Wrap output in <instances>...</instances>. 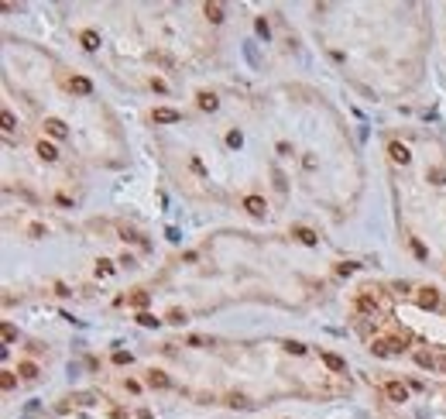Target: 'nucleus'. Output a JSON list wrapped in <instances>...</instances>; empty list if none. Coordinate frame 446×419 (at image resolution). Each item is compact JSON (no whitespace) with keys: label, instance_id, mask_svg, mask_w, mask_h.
Instances as JSON below:
<instances>
[{"label":"nucleus","instance_id":"obj_21","mask_svg":"<svg viewBox=\"0 0 446 419\" xmlns=\"http://www.w3.org/2000/svg\"><path fill=\"white\" fill-rule=\"evenodd\" d=\"M0 337H3V344H14V340H17V330H14L10 323H3V330H0Z\"/></svg>","mask_w":446,"mask_h":419},{"label":"nucleus","instance_id":"obj_28","mask_svg":"<svg viewBox=\"0 0 446 419\" xmlns=\"http://www.w3.org/2000/svg\"><path fill=\"white\" fill-rule=\"evenodd\" d=\"M285 350H289V354H305V344H298V340H289V344H285Z\"/></svg>","mask_w":446,"mask_h":419},{"label":"nucleus","instance_id":"obj_22","mask_svg":"<svg viewBox=\"0 0 446 419\" xmlns=\"http://www.w3.org/2000/svg\"><path fill=\"white\" fill-rule=\"evenodd\" d=\"M138 323H141V327H158L161 320H158V316H151V313H138Z\"/></svg>","mask_w":446,"mask_h":419},{"label":"nucleus","instance_id":"obj_30","mask_svg":"<svg viewBox=\"0 0 446 419\" xmlns=\"http://www.w3.org/2000/svg\"><path fill=\"white\" fill-rule=\"evenodd\" d=\"M168 323H186V313H179V309H172V313H168Z\"/></svg>","mask_w":446,"mask_h":419},{"label":"nucleus","instance_id":"obj_7","mask_svg":"<svg viewBox=\"0 0 446 419\" xmlns=\"http://www.w3.org/2000/svg\"><path fill=\"white\" fill-rule=\"evenodd\" d=\"M388 155H391V162H398V165H409V158H412L402 141H391V144H388Z\"/></svg>","mask_w":446,"mask_h":419},{"label":"nucleus","instance_id":"obj_32","mask_svg":"<svg viewBox=\"0 0 446 419\" xmlns=\"http://www.w3.org/2000/svg\"><path fill=\"white\" fill-rule=\"evenodd\" d=\"M28 230H31V237H45V227H41V223H31Z\"/></svg>","mask_w":446,"mask_h":419},{"label":"nucleus","instance_id":"obj_33","mask_svg":"<svg viewBox=\"0 0 446 419\" xmlns=\"http://www.w3.org/2000/svg\"><path fill=\"white\" fill-rule=\"evenodd\" d=\"M134 419H154V416H151L148 409H141V413H138V416H134Z\"/></svg>","mask_w":446,"mask_h":419},{"label":"nucleus","instance_id":"obj_2","mask_svg":"<svg viewBox=\"0 0 446 419\" xmlns=\"http://www.w3.org/2000/svg\"><path fill=\"white\" fill-rule=\"evenodd\" d=\"M415 302H419V309H436V306H440V289H433V285L419 289Z\"/></svg>","mask_w":446,"mask_h":419},{"label":"nucleus","instance_id":"obj_25","mask_svg":"<svg viewBox=\"0 0 446 419\" xmlns=\"http://www.w3.org/2000/svg\"><path fill=\"white\" fill-rule=\"evenodd\" d=\"M226 144H230V148H240V144H244V134H240V131H230V134H226Z\"/></svg>","mask_w":446,"mask_h":419},{"label":"nucleus","instance_id":"obj_12","mask_svg":"<svg viewBox=\"0 0 446 419\" xmlns=\"http://www.w3.org/2000/svg\"><path fill=\"white\" fill-rule=\"evenodd\" d=\"M323 364H326L330 371H347V361H343L340 354H323Z\"/></svg>","mask_w":446,"mask_h":419},{"label":"nucleus","instance_id":"obj_29","mask_svg":"<svg viewBox=\"0 0 446 419\" xmlns=\"http://www.w3.org/2000/svg\"><path fill=\"white\" fill-rule=\"evenodd\" d=\"M357 265H336V275H354Z\"/></svg>","mask_w":446,"mask_h":419},{"label":"nucleus","instance_id":"obj_14","mask_svg":"<svg viewBox=\"0 0 446 419\" xmlns=\"http://www.w3.org/2000/svg\"><path fill=\"white\" fill-rule=\"evenodd\" d=\"M203 14H206L213 24H220V21H223V7H220V3H203Z\"/></svg>","mask_w":446,"mask_h":419},{"label":"nucleus","instance_id":"obj_13","mask_svg":"<svg viewBox=\"0 0 446 419\" xmlns=\"http://www.w3.org/2000/svg\"><path fill=\"white\" fill-rule=\"evenodd\" d=\"M38 155H41L45 162H55V158H59V151H55V144H48V141H45V138L38 141Z\"/></svg>","mask_w":446,"mask_h":419},{"label":"nucleus","instance_id":"obj_10","mask_svg":"<svg viewBox=\"0 0 446 419\" xmlns=\"http://www.w3.org/2000/svg\"><path fill=\"white\" fill-rule=\"evenodd\" d=\"M148 385H151V388H168V385H172V378H168L165 371H154V368H151V371H148Z\"/></svg>","mask_w":446,"mask_h":419},{"label":"nucleus","instance_id":"obj_31","mask_svg":"<svg viewBox=\"0 0 446 419\" xmlns=\"http://www.w3.org/2000/svg\"><path fill=\"white\" fill-rule=\"evenodd\" d=\"M113 364H131V354H124V350H117V354H113Z\"/></svg>","mask_w":446,"mask_h":419},{"label":"nucleus","instance_id":"obj_20","mask_svg":"<svg viewBox=\"0 0 446 419\" xmlns=\"http://www.w3.org/2000/svg\"><path fill=\"white\" fill-rule=\"evenodd\" d=\"M17 375H21V378H38V368H35L31 361H21V364H17Z\"/></svg>","mask_w":446,"mask_h":419},{"label":"nucleus","instance_id":"obj_6","mask_svg":"<svg viewBox=\"0 0 446 419\" xmlns=\"http://www.w3.org/2000/svg\"><path fill=\"white\" fill-rule=\"evenodd\" d=\"M151 117H154V124H179V121H182V114L172 110V107H158Z\"/></svg>","mask_w":446,"mask_h":419},{"label":"nucleus","instance_id":"obj_5","mask_svg":"<svg viewBox=\"0 0 446 419\" xmlns=\"http://www.w3.org/2000/svg\"><path fill=\"white\" fill-rule=\"evenodd\" d=\"M45 131H48L55 141L69 138V127H66V121H59V117H45Z\"/></svg>","mask_w":446,"mask_h":419},{"label":"nucleus","instance_id":"obj_26","mask_svg":"<svg viewBox=\"0 0 446 419\" xmlns=\"http://www.w3.org/2000/svg\"><path fill=\"white\" fill-rule=\"evenodd\" d=\"M254 28H258V35H261V38H268V35H271V28H268V21H264V17H258V21H254Z\"/></svg>","mask_w":446,"mask_h":419},{"label":"nucleus","instance_id":"obj_15","mask_svg":"<svg viewBox=\"0 0 446 419\" xmlns=\"http://www.w3.org/2000/svg\"><path fill=\"white\" fill-rule=\"evenodd\" d=\"M127 302H131V306H138V309L145 313V306H148V302H151V295H148V292H145V289H138V292H134V295H131Z\"/></svg>","mask_w":446,"mask_h":419},{"label":"nucleus","instance_id":"obj_1","mask_svg":"<svg viewBox=\"0 0 446 419\" xmlns=\"http://www.w3.org/2000/svg\"><path fill=\"white\" fill-rule=\"evenodd\" d=\"M371 350L377 357H395V354H402L405 350V337H381V340H374Z\"/></svg>","mask_w":446,"mask_h":419},{"label":"nucleus","instance_id":"obj_4","mask_svg":"<svg viewBox=\"0 0 446 419\" xmlns=\"http://www.w3.org/2000/svg\"><path fill=\"white\" fill-rule=\"evenodd\" d=\"M244 210H247L254 220H261V216L268 213V203H264L261 196H244Z\"/></svg>","mask_w":446,"mask_h":419},{"label":"nucleus","instance_id":"obj_19","mask_svg":"<svg viewBox=\"0 0 446 419\" xmlns=\"http://www.w3.org/2000/svg\"><path fill=\"white\" fill-rule=\"evenodd\" d=\"M415 364H419V368H436V357H433L429 350H419V354H415Z\"/></svg>","mask_w":446,"mask_h":419},{"label":"nucleus","instance_id":"obj_8","mask_svg":"<svg viewBox=\"0 0 446 419\" xmlns=\"http://www.w3.org/2000/svg\"><path fill=\"white\" fill-rule=\"evenodd\" d=\"M292 237L302 241V244H309V248H316V244H319V234H316V230H309V227H292Z\"/></svg>","mask_w":446,"mask_h":419},{"label":"nucleus","instance_id":"obj_23","mask_svg":"<svg viewBox=\"0 0 446 419\" xmlns=\"http://www.w3.org/2000/svg\"><path fill=\"white\" fill-rule=\"evenodd\" d=\"M110 272H113V261L100 258V261H96V275H110Z\"/></svg>","mask_w":446,"mask_h":419},{"label":"nucleus","instance_id":"obj_17","mask_svg":"<svg viewBox=\"0 0 446 419\" xmlns=\"http://www.w3.org/2000/svg\"><path fill=\"white\" fill-rule=\"evenodd\" d=\"M409 248H412V254H415L419 261H426V258H429V251L422 248V241H419V237H409Z\"/></svg>","mask_w":446,"mask_h":419},{"label":"nucleus","instance_id":"obj_11","mask_svg":"<svg viewBox=\"0 0 446 419\" xmlns=\"http://www.w3.org/2000/svg\"><path fill=\"white\" fill-rule=\"evenodd\" d=\"M79 45H82L86 52H96V48H100V35H96V31H82V35H79Z\"/></svg>","mask_w":446,"mask_h":419},{"label":"nucleus","instance_id":"obj_24","mask_svg":"<svg viewBox=\"0 0 446 419\" xmlns=\"http://www.w3.org/2000/svg\"><path fill=\"white\" fill-rule=\"evenodd\" d=\"M0 388H3V392L14 388V371H3V375H0Z\"/></svg>","mask_w":446,"mask_h":419},{"label":"nucleus","instance_id":"obj_16","mask_svg":"<svg viewBox=\"0 0 446 419\" xmlns=\"http://www.w3.org/2000/svg\"><path fill=\"white\" fill-rule=\"evenodd\" d=\"M196 103H199V110H217V96L213 93H199Z\"/></svg>","mask_w":446,"mask_h":419},{"label":"nucleus","instance_id":"obj_18","mask_svg":"<svg viewBox=\"0 0 446 419\" xmlns=\"http://www.w3.org/2000/svg\"><path fill=\"white\" fill-rule=\"evenodd\" d=\"M357 309H361V313H377V302H374L371 295H368V292H364V295H361V299H357Z\"/></svg>","mask_w":446,"mask_h":419},{"label":"nucleus","instance_id":"obj_3","mask_svg":"<svg viewBox=\"0 0 446 419\" xmlns=\"http://www.w3.org/2000/svg\"><path fill=\"white\" fill-rule=\"evenodd\" d=\"M381 392H384V399H388V402H409V388H405L402 381H384V388H381Z\"/></svg>","mask_w":446,"mask_h":419},{"label":"nucleus","instance_id":"obj_9","mask_svg":"<svg viewBox=\"0 0 446 419\" xmlns=\"http://www.w3.org/2000/svg\"><path fill=\"white\" fill-rule=\"evenodd\" d=\"M69 89L79 93V96H89V93H93V83H89L86 76H73V79H69Z\"/></svg>","mask_w":446,"mask_h":419},{"label":"nucleus","instance_id":"obj_27","mask_svg":"<svg viewBox=\"0 0 446 419\" xmlns=\"http://www.w3.org/2000/svg\"><path fill=\"white\" fill-rule=\"evenodd\" d=\"M3 131H17V121H14L10 110H3Z\"/></svg>","mask_w":446,"mask_h":419}]
</instances>
